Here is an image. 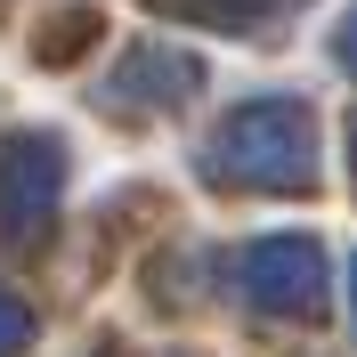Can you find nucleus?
Wrapping results in <instances>:
<instances>
[{
    "instance_id": "nucleus-1",
    "label": "nucleus",
    "mask_w": 357,
    "mask_h": 357,
    "mask_svg": "<svg viewBox=\"0 0 357 357\" xmlns=\"http://www.w3.org/2000/svg\"><path fill=\"white\" fill-rule=\"evenodd\" d=\"M211 178L227 187H260V195H301L317 178V130H309V106H292V98H252L236 106L211 130L203 146Z\"/></svg>"
},
{
    "instance_id": "nucleus-2",
    "label": "nucleus",
    "mask_w": 357,
    "mask_h": 357,
    "mask_svg": "<svg viewBox=\"0 0 357 357\" xmlns=\"http://www.w3.org/2000/svg\"><path fill=\"white\" fill-rule=\"evenodd\" d=\"M236 284L268 317H317L325 309V244H309V236H260L236 260Z\"/></svg>"
},
{
    "instance_id": "nucleus-3",
    "label": "nucleus",
    "mask_w": 357,
    "mask_h": 357,
    "mask_svg": "<svg viewBox=\"0 0 357 357\" xmlns=\"http://www.w3.org/2000/svg\"><path fill=\"white\" fill-rule=\"evenodd\" d=\"M57 195H66V146L49 130H17L0 146V227H8V236L49 227Z\"/></svg>"
},
{
    "instance_id": "nucleus-4",
    "label": "nucleus",
    "mask_w": 357,
    "mask_h": 357,
    "mask_svg": "<svg viewBox=\"0 0 357 357\" xmlns=\"http://www.w3.org/2000/svg\"><path fill=\"white\" fill-rule=\"evenodd\" d=\"M146 82H155V106H178L171 89H195L203 66H195V57H178V49H162V41H146V49H130V66H122V82H114V89L138 98Z\"/></svg>"
},
{
    "instance_id": "nucleus-5",
    "label": "nucleus",
    "mask_w": 357,
    "mask_h": 357,
    "mask_svg": "<svg viewBox=\"0 0 357 357\" xmlns=\"http://www.w3.org/2000/svg\"><path fill=\"white\" fill-rule=\"evenodd\" d=\"M155 8L195 17V24H260V17H276V8H292V0H155Z\"/></svg>"
},
{
    "instance_id": "nucleus-6",
    "label": "nucleus",
    "mask_w": 357,
    "mask_h": 357,
    "mask_svg": "<svg viewBox=\"0 0 357 357\" xmlns=\"http://www.w3.org/2000/svg\"><path fill=\"white\" fill-rule=\"evenodd\" d=\"M24 341H33V309L17 292H0V357H24Z\"/></svg>"
},
{
    "instance_id": "nucleus-7",
    "label": "nucleus",
    "mask_w": 357,
    "mask_h": 357,
    "mask_svg": "<svg viewBox=\"0 0 357 357\" xmlns=\"http://www.w3.org/2000/svg\"><path fill=\"white\" fill-rule=\"evenodd\" d=\"M82 41H89V17H57V24H49V41H41V57H49V66H66Z\"/></svg>"
},
{
    "instance_id": "nucleus-8",
    "label": "nucleus",
    "mask_w": 357,
    "mask_h": 357,
    "mask_svg": "<svg viewBox=\"0 0 357 357\" xmlns=\"http://www.w3.org/2000/svg\"><path fill=\"white\" fill-rule=\"evenodd\" d=\"M333 57H341V66L357 73V8H349V17H341V41H333Z\"/></svg>"
},
{
    "instance_id": "nucleus-9",
    "label": "nucleus",
    "mask_w": 357,
    "mask_h": 357,
    "mask_svg": "<svg viewBox=\"0 0 357 357\" xmlns=\"http://www.w3.org/2000/svg\"><path fill=\"white\" fill-rule=\"evenodd\" d=\"M349 178H357V122H349Z\"/></svg>"
},
{
    "instance_id": "nucleus-10",
    "label": "nucleus",
    "mask_w": 357,
    "mask_h": 357,
    "mask_svg": "<svg viewBox=\"0 0 357 357\" xmlns=\"http://www.w3.org/2000/svg\"><path fill=\"white\" fill-rule=\"evenodd\" d=\"M349 309H357V276H349Z\"/></svg>"
}]
</instances>
